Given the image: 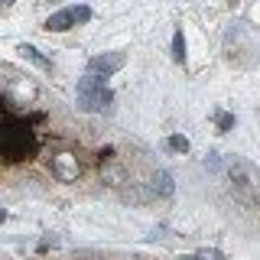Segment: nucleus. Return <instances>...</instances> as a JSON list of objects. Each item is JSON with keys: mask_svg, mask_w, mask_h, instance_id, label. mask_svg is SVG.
<instances>
[{"mask_svg": "<svg viewBox=\"0 0 260 260\" xmlns=\"http://www.w3.org/2000/svg\"><path fill=\"white\" fill-rule=\"evenodd\" d=\"M205 169H211V173H221V162H218V153H208V159H205Z\"/></svg>", "mask_w": 260, "mask_h": 260, "instance_id": "nucleus-12", "label": "nucleus"}, {"mask_svg": "<svg viewBox=\"0 0 260 260\" xmlns=\"http://www.w3.org/2000/svg\"><path fill=\"white\" fill-rule=\"evenodd\" d=\"M124 65H127V55H124V52H104V55H94V59L88 62V72L111 78L114 72H120Z\"/></svg>", "mask_w": 260, "mask_h": 260, "instance_id": "nucleus-5", "label": "nucleus"}, {"mask_svg": "<svg viewBox=\"0 0 260 260\" xmlns=\"http://www.w3.org/2000/svg\"><path fill=\"white\" fill-rule=\"evenodd\" d=\"M10 7H13V0H0V13H4V10H10Z\"/></svg>", "mask_w": 260, "mask_h": 260, "instance_id": "nucleus-14", "label": "nucleus"}, {"mask_svg": "<svg viewBox=\"0 0 260 260\" xmlns=\"http://www.w3.org/2000/svg\"><path fill=\"white\" fill-rule=\"evenodd\" d=\"M218 127H221V134H224V130H231L234 127V117H231V114H218Z\"/></svg>", "mask_w": 260, "mask_h": 260, "instance_id": "nucleus-13", "label": "nucleus"}, {"mask_svg": "<svg viewBox=\"0 0 260 260\" xmlns=\"http://www.w3.org/2000/svg\"><path fill=\"white\" fill-rule=\"evenodd\" d=\"M49 166H52V176L59 179V182H75V179L81 176V162L75 153H55L52 159H49Z\"/></svg>", "mask_w": 260, "mask_h": 260, "instance_id": "nucleus-4", "label": "nucleus"}, {"mask_svg": "<svg viewBox=\"0 0 260 260\" xmlns=\"http://www.w3.org/2000/svg\"><path fill=\"white\" fill-rule=\"evenodd\" d=\"M173 62H179V65L185 62V39H182V29H176V36H173Z\"/></svg>", "mask_w": 260, "mask_h": 260, "instance_id": "nucleus-8", "label": "nucleus"}, {"mask_svg": "<svg viewBox=\"0 0 260 260\" xmlns=\"http://www.w3.org/2000/svg\"><path fill=\"white\" fill-rule=\"evenodd\" d=\"M111 101H114V94H111V88L104 85V75L88 72V75L78 81V108L81 111H88V114L104 111Z\"/></svg>", "mask_w": 260, "mask_h": 260, "instance_id": "nucleus-1", "label": "nucleus"}, {"mask_svg": "<svg viewBox=\"0 0 260 260\" xmlns=\"http://www.w3.org/2000/svg\"><path fill=\"white\" fill-rule=\"evenodd\" d=\"M104 179H108V185H124V173H120V166H114V162H108L104 166Z\"/></svg>", "mask_w": 260, "mask_h": 260, "instance_id": "nucleus-9", "label": "nucleus"}, {"mask_svg": "<svg viewBox=\"0 0 260 260\" xmlns=\"http://www.w3.org/2000/svg\"><path fill=\"white\" fill-rule=\"evenodd\" d=\"M88 20H91V10H88V7H65V10L52 13L46 20V29L49 32H65V29L78 26V23H88Z\"/></svg>", "mask_w": 260, "mask_h": 260, "instance_id": "nucleus-3", "label": "nucleus"}, {"mask_svg": "<svg viewBox=\"0 0 260 260\" xmlns=\"http://www.w3.org/2000/svg\"><path fill=\"white\" fill-rule=\"evenodd\" d=\"M228 176H231V192H234V199L244 202L247 208H254V205H257V192H254V176H250V169L244 166V162L234 159L231 166H228Z\"/></svg>", "mask_w": 260, "mask_h": 260, "instance_id": "nucleus-2", "label": "nucleus"}, {"mask_svg": "<svg viewBox=\"0 0 260 260\" xmlns=\"http://www.w3.org/2000/svg\"><path fill=\"white\" fill-rule=\"evenodd\" d=\"M166 146H169L173 153H189V140H185L182 134H173V137L166 140Z\"/></svg>", "mask_w": 260, "mask_h": 260, "instance_id": "nucleus-10", "label": "nucleus"}, {"mask_svg": "<svg viewBox=\"0 0 260 260\" xmlns=\"http://www.w3.org/2000/svg\"><path fill=\"white\" fill-rule=\"evenodd\" d=\"M185 260H224V254H221V250H211V247H205V250H195V254H189Z\"/></svg>", "mask_w": 260, "mask_h": 260, "instance_id": "nucleus-11", "label": "nucleus"}, {"mask_svg": "<svg viewBox=\"0 0 260 260\" xmlns=\"http://www.w3.org/2000/svg\"><path fill=\"white\" fill-rule=\"evenodd\" d=\"M146 189H150L153 199H173V195H176V182H173V176H169L166 169H156V173L150 176V182H146Z\"/></svg>", "mask_w": 260, "mask_h": 260, "instance_id": "nucleus-6", "label": "nucleus"}, {"mask_svg": "<svg viewBox=\"0 0 260 260\" xmlns=\"http://www.w3.org/2000/svg\"><path fill=\"white\" fill-rule=\"evenodd\" d=\"M20 52L26 55V59H29L32 65H39V69H46V72L52 69V62H49V59H43V55H39V49H36V46H20Z\"/></svg>", "mask_w": 260, "mask_h": 260, "instance_id": "nucleus-7", "label": "nucleus"}]
</instances>
